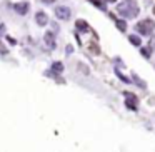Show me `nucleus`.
<instances>
[{
  "instance_id": "obj_14",
  "label": "nucleus",
  "mask_w": 155,
  "mask_h": 152,
  "mask_svg": "<svg viewBox=\"0 0 155 152\" xmlns=\"http://www.w3.org/2000/svg\"><path fill=\"white\" fill-rule=\"evenodd\" d=\"M150 45H152V47H153V49H155V37H153V39H152V42H150Z\"/></svg>"
},
{
  "instance_id": "obj_7",
  "label": "nucleus",
  "mask_w": 155,
  "mask_h": 152,
  "mask_svg": "<svg viewBox=\"0 0 155 152\" xmlns=\"http://www.w3.org/2000/svg\"><path fill=\"white\" fill-rule=\"evenodd\" d=\"M77 29H82V30H88V25L85 24L84 20H77Z\"/></svg>"
},
{
  "instance_id": "obj_3",
  "label": "nucleus",
  "mask_w": 155,
  "mask_h": 152,
  "mask_svg": "<svg viewBox=\"0 0 155 152\" xmlns=\"http://www.w3.org/2000/svg\"><path fill=\"white\" fill-rule=\"evenodd\" d=\"M125 97H127V107L137 110V97H135L134 94H128V92L125 94Z\"/></svg>"
},
{
  "instance_id": "obj_6",
  "label": "nucleus",
  "mask_w": 155,
  "mask_h": 152,
  "mask_svg": "<svg viewBox=\"0 0 155 152\" xmlns=\"http://www.w3.org/2000/svg\"><path fill=\"white\" fill-rule=\"evenodd\" d=\"M27 4H18L17 5V7H15V10H17V12H20V14H25V12H27Z\"/></svg>"
},
{
  "instance_id": "obj_5",
  "label": "nucleus",
  "mask_w": 155,
  "mask_h": 152,
  "mask_svg": "<svg viewBox=\"0 0 155 152\" xmlns=\"http://www.w3.org/2000/svg\"><path fill=\"white\" fill-rule=\"evenodd\" d=\"M37 24L38 25H45V24H47V15H45L44 12H38V14H37Z\"/></svg>"
},
{
  "instance_id": "obj_15",
  "label": "nucleus",
  "mask_w": 155,
  "mask_h": 152,
  "mask_svg": "<svg viewBox=\"0 0 155 152\" xmlns=\"http://www.w3.org/2000/svg\"><path fill=\"white\" fill-rule=\"evenodd\" d=\"M44 2H54V0H44Z\"/></svg>"
},
{
  "instance_id": "obj_13",
  "label": "nucleus",
  "mask_w": 155,
  "mask_h": 152,
  "mask_svg": "<svg viewBox=\"0 0 155 152\" xmlns=\"http://www.w3.org/2000/svg\"><path fill=\"white\" fill-rule=\"evenodd\" d=\"M54 69H55V70H62V64H55Z\"/></svg>"
},
{
  "instance_id": "obj_11",
  "label": "nucleus",
  "mask_w": 155,
  "mask_h": 152,
  "mask_svg": "<svg viewBox=\"0 0 155 152\" xmlns=\"http://www.w3.org/2000/svg\"><path fill=\"white\" fill-rule=\"evenodd\" d=\"M90 2H94V4L97 5L98 8H102V10H105V5H104V2H102V0H90Z\"/></svg>"
},
{
  "instance_id": "obj_8",
  "label": "nucleus",
  "mask_w": 155,
  "mask_h": 152,
  "mask_svg": "<svg viewBox=\"0 0 155 152\" xmlns=\"http://www.w3.org/2000/svg\"><path fill=\"white\" fill-rule=\"evenodd\" d=\"M117 27L120 29L122 32H125V30H127V24H125L124 20H117Z\"/></svg>"
},
{
  "instance_id": "obj_2",
  "label": "nucleus",
  "mask_w": 155,
  "mask_h": 152,
  "mask_svg": "<svg viewBox=\"0 0 155 152\" xmlns=\"http://www.w3.org/2000/svg\"><path fill=\"white\" fill-rule=\"evenodd\" d=\"M153 29H155V22L150 20V19H147V20H142V22H138V24H137V30L140 32L142 35L152 34V32H153Z\"/></svg>"
},
{
  "instance_id": "obj_12",
  "label": "nucleus",
  "mask_w": 155,
  "mask_h": 152,
  "mask_svg": "<svg viewBox=\"0 0 155 152\" xmlns=\"http://www.w3.org/2000/svg\"><path fill=\"white\" fill-rule=\"evenodd\" d=\"M142 55H143V57L145 59H147V57H150V49H142Z\"/></svg>"
},
{
  "instance_id": "obj_4",
  "label": "nucleus",
  "mask_w": 155,
  "mask_h": 152,
  "mask_svg": "<svg viewBox=\"0 0 155 152\" xmlns=\"http://www.w3.org/2000/svg\"><path fill=\"white\" fill-rule=\"evenodd\" d=\"M55 14H57L58 19H64V20H67V19L70 17V10H68L67 7H58L57 10H55Z\"/></svg>"
},
{
  "instance_id": "obj_9",
  "label": "nucleus",
  "mask_w": 155,
  "mask_h": 152,
  "mask_svg": "<svg viewBox=\"0 0 155 152\" xmlns=\"http://www.w3.org/2000/svg\"><path fill=\"white\" fill-rule=\"evenodd\" d=\"M128 39H130V42H132L134 45H140V39H138L137 35H130Z\"/></svg>"
},
{
  "instance_id": "obj_17",
  "label": "nucleus",
  "mask_w": 155,
  "mask_h": 152,
  "mask_svg": "<svg viewBox=\"0 0 155 152\" xmlns=\"http://www.w3.org/2000/svg\"><path fill=\"white\" fill-rule=\"evenodd\" d=\"M107 2H115V0H107Z\"/></svg>"
},
{
  "instance_id": "obj_16",
  "label": "nucleus",
  "mask_w": 155,
  "mask_h": 152,
  "mask_svg": "<svg viewBox=\"0 0 155 152\" xmlns=\"http://www.w3.org/2000/svg\"><path fill=\"white\" fill-rule=\"evenodd\" d=\"M153 15H155V5H153Z\"/></svg>"
},
{
  "instance_id": "obj_1",
  "label": "nucleus",
  "mask_w": 155,
  "mask_h": 152,
  "mask_svg": "<svg viewBox=\"0 0 155 152\" xmlns=\"http://www.w3.org/2000/svg\"><path fill=\"white\" fill-rule=\"evenodd\" d=\"M117 12L120 15H124V17H127V19L137 17L138 15V5H137V2H134V0H125V2L118 4Z\"/></svg>"
},
{
  "instance_id": "obj_10",
  "label": "nucleus",
  "mask_w": 155,
  "mask_h": 152,
  "mask_svg": "<svg viewBox=\"0 0 155 152\" xmlns=\"http://www.w3.org/2000/svg\"><path fill=\"white\" fill-rule=\"evenodd\" d=\"M45 39H47V42H48V47H50V49H54V37H52V34H47V37H45Z\"/></svg>"
}]
</instances>
